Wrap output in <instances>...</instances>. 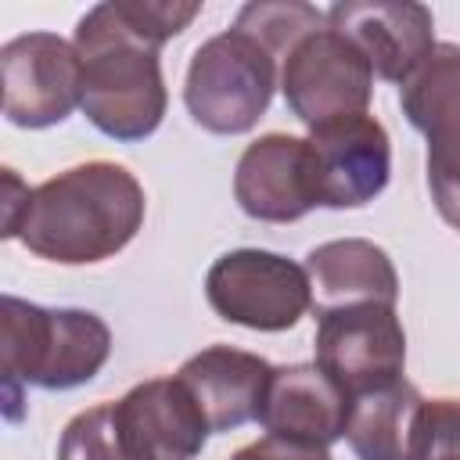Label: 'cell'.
Segmentation results:
<instances>
[{
  "label": "cell",
  "mask_w": 460,
  "mask_h": 460,
  "mask_svg": "<svg viewBox=\"0 0 460 460\" xmlns=\"http://www.w3.org/2000/svg\"><path fill=\"white\" fill-rule=\"evenodd\" d=\"M273 370L277 367L255 352L234 345H208L190 356L176 370V377L190 388L212 431H234L248 420H259Z\"/></svg>",
  "instance_id": "5bb4252c"
},
{
  "label": "cell",
  "mask_w": 460,
  "mask_h": 460,
  "mask_svg": "<svg viewBox=\"0 0 460 460\" xmlns=\"http://www.w3.org/2000/svg\"><path fill=\"white\" fill-rule=\"evenodd\" d=\"M201 4L194 0H108L75 25L83 61V115L111 140H147L165 119L162 43L180 36Z\"/></svg>",
  "instance_id": "6da1fadb"
},
{
  "label": "cell",
  "mask_w": 460,
  "mask_h": 460,
  "mask_svg": "<svg viewBox=\"0 0 460 460\" xmlns=\"http://www.w3.org/2000/svg\"><path fill=\"white\" fill-rule=\"evenodd\" d=\"M327 25L363 50L377 79L395 86L435 50V18L413 0H341L327 7Z\"/></svg>",
  "instance_id": "7c38bea8"
},
{
  "label": "cell",
  "mask_w": 460,
  "mask_h": 460,
  "mask_svg": "<svg viewBox=\"0 0 460 460\" xmlns=\"http://www.w3.org/2000/svg\"><path fill=\"white\" fill-rule=\"evenodd\" d=\"M144 187L119 162H83L29 190L14 237L40 259L90 266L119 255L144 226Z\"/></svg>",
  "instance_id": "7a4b0ae2"
},
{
  "label": "cell",
  "mask_w": 460,
  "mask_h": 460,
  "mask_svg": "<svg viewBox=\"0 0 460 460\" xmlns=\"http://www.w3.org/2000/svg\"><path fill=\"white\" fill-rule=\"evenodd\" d=\"M115 442L126 460H194L212 428L180 377H151L111 402Z\"/></svg>",
  "instance_id": "30bf717a"
},
{
  "label": "cell",
  "mask_w": 460,
  "mask_h": 460,
  "mask_svg": "<svg viewBox=\"0 0 460 460\" xmlns=\"http://www.w3.org/2000/svg\"><path fill=\"white\" fill-rule=\"evenodd\" d=\"M316 367L349 395H367L402 381L406 331L395 305L352 302L316 313Z\"/></svg>",
  "instance_id": "52a82bcc"
},
{
  "label": "cell",
  "mask_w": 460,
  "mask_h": 460,
  "mask_svg": "<svg viewBox=\"0 0 460 460\" xmlns=\"http://www.w3.org/2000/svg\"><path fill=\"white\" fill-rule=\"evenodd\" d=\"M280 90L288 111L302 126L320 129L367 115L374 97V68L349 36L323 25L284 54Z\"/></svg>",
  "instance_id": "8992f818"
},
{
  "label": "cell",
  "mask_w": 460,
  "mask_h": 460,
  "mask_svg": "<svg viewBox=\"0 0 460 460\" xmlns=\"http://www.w3.org/2000/svg\"><path fill=\"white\" fill-rule=\"evenodd\" d=\"M349 406L352 399L316 363H291L273 370L259 424L266 428V435L331 446L345 438Z\"/></svg>",
  "instance_id": "9a60e30c"
},
{
  "label": "cell",
  "mask_w": 460,
  "mask_h": 460,
  "mask_svg": "<svg viewBox=\"0 0 460 460\" xmlns=\"http://www.w3.org/2000/svg\"><path fill=\"white\" fill-rule=\"evenodd\" d=\"M402 115L428 140V187L438 216L460 230V43H435L399 86Z\"/></svg>",
  "instance_id": "ba28073f"
},
{
  "label": "cell",
  "mask_w": 460,
  "mask_h": 460,
  "mask_svg": "<svg viewBox=\"0 0 460 460\" xmlns=\"http://www.w3.org/2000/svg\"><path fill=\"white\" fill-rule=\"evenodd\" d=\"M4 183H7V194H4V237H14L18 230V219L25 212V201H29V187L14 176V169H4Z\"/></svg>",
  "instance_id": "7402d4cb"
},
{
  "label": "cell",
  "mask_w": 460,
  "mask_h": 460,
  "mask_svg": "<svg viewBox=\"0 0 460 460\" xmlns=\"http://www.w3.org/2000/svg\"><path fill=\"white\" fill-rule=\"evenodd\" d=\"M58 460H126L119 442H115L111 402L90 406V410L75 413L65 424V435H61V446H58Z\"/></svg>",
  "instance_id": "d6986e66"
},
{
  "label": "cell",
  "mask_w": 460,
  "mask_h": 460,
  "mask_svg": "<svg viewBox=\"0 0 460 460\" xmlns=\"http://www.w3.org/2000/svg\"><path fill=\"white\" fill-rule=\"evenodd\" d=\"M413 460H460V399H424Z\"/></svg>",
  "instance_id": "ffe728a7"
},
{
  "label": "cell",
  "mask_w": 460,
  "mask_h": 460,
  "mask_svg": "<svg viewBox=\"0 0 460 460\" xmlns=\"http://www.w3.org/2000/svg\"><path fill=\"white\" fill-rule=\"evenodd\" d=\"M305 273L313 284V309H334L352 302H385L399 298V273L388 252L363 237L323 241L305 255Z\"/></svg>",
  "instance_id": "2e32d148"
},
{
  "label": "cell",
  "mask_w": 460,
  "mask_h": 460,
  "mask_svg": "<svg viewBox=\"0 0 460 460\" xmlns=\"http://www.w3.org/2000/svg\"><path fill=\"white\" fill-rule=\"evenodd\" d=\"M205 298L219 320L273 334L313 309V284L305 266L280 252L234 248L208 266Z\"/></svg>",
  "instance_id": "5b68a950"
},
{
  "label": "cell",
  "mask_w": 460,
  "mask_h": 460,
  "mask_svg": "<svg viewBox=\"0 0 460 460\" xmlns=\"http://www.w3.org/2000/svg\"><path fill=\"white\" fill-rule=\"evenodd\" d=\"M241 29L255 32L277 58H284L302 36L316 32L327 25V11L313 7V4H298V0H288V4H266V0H255V4H244L237 22Z\"/></svg>",
  "instance_id": "ac0fdd59"
},
{
  "label": "cell",
  "mask_w": 460,
  "mask_h": 460,
  "mask_svg": "<svg viewBox=\"0 0 460 460\" xmlns=\"http://www.w3.org/2000/svg\"><path fill=\"white\" fill-rule=\"evenodd\" d=\"M309 165L320 208H363L392 176V140L374 115L309 129Z\"/></svg>",
  "instance_id": "8fae6325"
},
{
  "label": "cell",
  "mask_w": 460,
  "mask_h": 460,
  "mask_svg": "<svg viewBox=\"0 0 460 460\" xmlns=\"http://www.w3.org/2000/svg\"><path fill=\"white\" fill-rule=\"evenodd\" d=\"M424 395L406 377L356 395L349 406L345 438L359 460H413V438H417V417H420Z\"/></svg>",
  "instance_id": "e0dca14e"
},
{
  "label": "cell",
  "mask_w": 460,
  "mask_h": 460,
  "mask_svg": "<svg viewBox=\"0 0 460 460\" xmlns=\"http://www.w3.org/2000/svg\"><path fill=\"white\" fill-rule=\"evenodd\" d=\"M230 460H331V453H327V446L295 442V438H280V435H262L259 442L241 446Z\"/></svg>",
  "instance_id": "44dd1931"
},
{
  "label": "cell",
  "mask_w": 460,
  "mask_h": 460,
  "mask_svg": "<svg viewBox=\"0 0 460 460\" xmlns=\"http://www.w3.org/2000/svg\"><path fill=\"white\" fill-rule=\"evenodd\" d=\"M277 79V54L255 32L234 25L194 50L183 104L201 129L237 137L255 129V122L266 115Z\"/></svg>",
  "instance_id": "277c9868"
},
{
  "label": "cell",
  "mask_w": 460,
  "mask_h": 460,
  "mask_svg": "<svg viewBox=\"0 0 460 460\" xmlns=\"http://www.w3.org/2000/svg\"><path fill=\"white\" fill-rule=\"evenodd\" d=\"M0 359L7 388V420H18L22 388L68 392L101 374L111 356V331L90 309H47L4 295Z\"/></svg>",
  "instance_id": "3957f363"
},
{
  "label": "cell",
  "mask_w": 460,
  "mask_h": 460,
  "mask_svg": "<svg viewBox=\"0 0 460 460\" xmlns=\"http://www.w3.org/2000/svg\"><path fill=\"white\" fill-rule=\"evenodd\" d=\"M4 115L22 129L65 122L83 104V61L75 43L54 32H25L4 43Z\"/></svg>",
  "instance_id": "9c48e42d"
},
{
  "label": "cell",
  "mask_w": 460,
  "mask_h": 460,
  "mask_svg": "<svg viewBox=\"0 0 460 460\" xmlns=\"http://www.w3.org/2000/svg\"><path fill=\"white\" fill-rule=\"evenodd\" d=\"M234 198L259 223H295L316 208L305 137L266 133L252 140L234 169Z\"/></svg>",
  "instance_id": "4fadbf2b"
}]
</instances>
